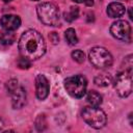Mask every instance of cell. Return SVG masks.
I'll return each instance as SVG.
<instances>
[{
    "mask_svg": "<svg viewBox=\"0 0 133 133\" xmlns=\"http://www.w3.org/2000/svg\"><path fill=\"white\" fill-rule=\"evenodd\" d=\"M19 51L21 56L29 60L41 58L46 52V44L43 35L34 29L26 30L19 39Z\"/></svg>",
    "mask_w": 133,
    "mask_h": 133,
    "instance_id": "cell-1",
    "label": "cell"
},
{
    "mask_svg": "<svg viewBox=\"0 0 133 133\" xmlns=\"http://www.w3.org/2000/svg\"><path fill=\"white\" fill-rule=\"evenodd\" d=\"M36 14L39 21L48 26H60L59 9L51 2H43L36 6Z\"/></svg>",
    "mask_w": 133,
    "mask_h": 133,
    "instance_id": "cell-2",
    "label": "cell"
},
{
    "mask_svg": "<svg viewBox=\"0 0 133 133\" xmlns=\"http://www.w3.org/2000/svg\"><path fill=\"white\" fill-rule=\"evenodd\" d=\"M81 114L84 122L95 129H101L107 123V116L99 106L84 107Z\"/></svg>",
    "mask_w": 133,
    "mask_h": 133,
    "instance_id": "cell-3",
    "label": "cell"
},
{
    "mask_svg": "<svg viewBox=\"0 0 133 133\" xmlns=\"http://www.w3.org/2000/svg\"><path fill=\"white\" fill-rule=\"evenodd\" d=\"M88 58L90 63L98 69H106L111 66L113 62L110 52L103 47H94L89 50Z\"/></svg>",
    "mask_w": 133,
    "mask_h": 133,
    "instance_id": "cell-4",
    "label": "cell"
},
{
    "mask_svg": "<svg viewBox=\"0 0 133 133\" xmlns=\"http://www.w3.org/2000/svg\"><path fill=\"white\" fill-rule=\"evenodd\" d=\"M87 81L86 78L82 75H75L72 77H68L64 80V88L68 94L74 98L80 99L86 92Z\"/></svg>",
    "mask_w": 133,
    "mask_h": 133,
    "instance_id": "cell-5",
    "label": "cell"
},
{
    "mask_svg": "<svg viewBox=\"0 0 133 133\" xmlns=\"http://www.w3.org/2000/svg\"><path fill=\"white\" fill-rule=\"evenodd\" d=\"M114 88L122 98H127L132 91V69H125L118 73L114 80Z\"/></svg>",
    "mask_w": 133,
    "mask_h": 133,
    "instance_id": "cell-6",
    "label": "cell"
},
{
    "mask_svg": "<svg viewBox=\"0 0 133 133\" xmlns=\"http://www.w3.org/2000/svg\"><path fill=\"white\" fill-rule=\"evenodd\" d=\"M110 33L113 37L122 42H131V26L127 21H116L110 27Z\"/></svg>",
    "mask_w": 133,
    "mask_h": 133,
    "instance_id": "cell-7",
    "label": "cell"
},
{
    "mask_svg": "<svg viewBox=\"0 0 133 133\" xmlns=\"http://www.w3.org/2000/svg\"><path fill=\"white\" fill-rule=\"evenodd\" d=\"M49 90H50V85L48 79L44 75L38 74L35 77V91L37 99L45 100L49 95Z\"/></svg>",
    "mask_w": 133,
    "mask_h": 133,
    "instance_id": "cell-8",
    "label": "cell"
},
{
    "mask_svg": "<svg viewBox=\"0 0 133 133\" xmlns=\"http://www.w3.org/2000/svg\"><path fill=\"white\" fill-rule=\"evenodd\" d=\"M0 25L4 30L14 31L18 29L21 25V19L16 15H4L0 19Z\"/></svg>",
    "mask_w": 133,
    "mask_h": 133,
    "instance_id": "cell-9",
    "label": "cell"
},
{
    "mask_svg": "<svg viewBox=\"0 0 133 133\" xmlns=\"http://www.w3.org/2000/svg\"><path fill=\"white\" fill-rule=\"evenodd\" d=\"M10 95L11 105L15 109H20L26 104V91L22 86H18Z\"/></svg>",
    "mask_w": 133,
    "mask_h": 133,
    "instance_id": "cell-10",
    "label": "cell"
},
{
    "mask_svg": "<svg viewBox=\"0 0 133 133\" xmlns=\"http://www.w3.org/2000/svg\"><path fill=\"white\" fill-rule=\"evenodd\" d=\"M126 11L125 6L119 2H112L107 6V15L110 18H119Z\"/></svg>",
    "mask_w": 133,
    "mask_h": 133,
    "instance_id": "cell-11",
    "label": "cell"
},
{
    "mask_svg": "<svg viewBox=\"0 0 133 133\" xmlns=\"http://www.w3.org/2000/svg\"><path fill=\"white\" fill-rule=\"evenodd\" d=\"M86 101L91 105V106H100L103 102L102 96L97 92L96 90H89L86 95Z\"/></svg>",
    "mask_w": 133,
    "mask_h": 133,
    "instance_id": "cell-12",
    "label": "cell"
},
{
    "mask_svg": "<svg viewBox=\"0 0 133 133\" xmlns=\"http://www.w3.org/2000/svg\"><path fill=\"white\" fill-rule=\"evenodd\" d=\"M112 81V78L109 74L107 73H103V74H99L95 77L94 82L96 85L98 86H108Z\"/></svg>",
    "mask_w": 133,
    "mask_h": 133,
    "instance_id": "cell-13",
    "label": "cell"
},
{
    "mask_svg": "<svg viewBox=\"0 0 133 133\" xmlns=\"http://www.w3.org/2000/svg\"><path fill=\"white\" fill-rule=\"evenodd\" d=\"M16 39V35L12 31L3 30L0 31V43L2 45H11Z\"/></svg>",
    "mask_w": 133,
    "mask_h": 133,
    "instance_id": "cell-14",
    "label": "cell"
},
{
    "mask_svg": "<svg viewBox=\"0 0 133 133\" xmlns=\"http://www.w3.org/2000/svg\"><path fill=\"white\" fill-rule=\"evenodd\" d=\"M64 37H65V41L66 43L70 45V46H74L78 43V37L76 35V31L75 29L73 28H69L65 30L64 32Z\"/></svg>",
    "mask_w": 133,
    "mask_h": 133,
    "instance_id": "cell-15",
    "label": "cell"
},
{
    "mask_svg": "<svg viewBox=\"0 0 133 133\" xmlns=\"http://www.w3.org/2000/svg\"><path fill=\"white\" fill-rule=\"evenodd\" d=\"M79 16V8L77 6H71L69 11H65L63 14L64 20L66 22H73L74 20H76Z\"/></svg>",
    "mask_w": 133,
    "mask_h": 133,
    "instance_id": "cell-16",
    "label": "cell"
},
{
    "mask_svg": "<svg viewBox=\"0 0 133 133\" xmlns=\"http://www.w3.org/2000/svg\"><path fill=\"white\" fill-rule=\"evenodd\" d=\"M35 127L37 131H44L47 128V121L45 114H39L35 119Z\"/></svg>",
    "mask_w": 133,
    "mask_h": 133,
    "instance_id": "cell-17",
    "label": "cell"
},
{
    "mask_svg": "<svg viewBox=\"0 0 133 133\" xmlns=\"http://www.w3.org/2000/svg\"><path fill=\"white\" fill-rule=\"evenodd\" d=\"M17 64H18V66H19L20 69H22V70H27V69H29V68L31 66V60H29L28 58H26V57H24V56H21V57L18 59Z\"/></svg>",
    "mask_w": 133,
    "mask_h": 133,
    "instance_id": "cell-18",
    "label": "cell"
},
{
    "mask_svg": "<svg viewBox=\"0 0 133 133\" xmlns=\"http://www.w3.org/2000/svg\"><path fill=\"white\" fill-rule=\"evenodd\" d=\"M72 58H73L76 62L82 63V62H84V60H85V55H84V53H83L81 50H75V51L72 52Z\"/></svg>",
    "mask_w": 133,
    "mask_h": 133,
    "instance_id": "cell-19",
    "label": "cell"
},
{
    "mask_svg": "<svg viewBox=\"0 0 133 133\" xmlns=\"http://www.w3.org/2000/svg\"><path fill=\"white\" fill-rule=\"evenodd\" d=\"M6 89L9 94H11L17 87H18V80L17 79H10L6 82Z\"/></svg>",
    "mask_w": 133,
    "mask_h": 133,
    "instance_id": "cell-20",
    "label": "cell"
},
{
    "mask_svg": "<svg viewBox=\"0 0 133 133\" xmlns=\"http://www.w3.org/2000/svg\"><path fill=\"white\" fill-rule=\"evenodd\" d=\"M49 39L52 42V44H57L59 42V36L56 32H51L49 34Z\"/></svg>",
    "mask_w": 133,
    "mask_h": 133,
    "instance_id": "cell-21",
    "label": "cell"
},
{
    "mask_svg": "<svg viewBox=\"0 0 133 133\" xmlns=\"http://www.w3.org/2000/svg\"><path fill=\"white\" fill-rule=\"evenodd\" d=\"M76 3H84L87 6H92L94 5V0H73Z\"/></svg>",
    "mask_w": 133,
    "mask_h": 133,
    "instance_id": "cell-22",
    "label": "cell"
},
{
    "mask_svg": "<svg viewBox=\"0 0 133 133\" xmlns=\"http://www.w3.org/2000/svg\"><path fill=\"white\" fill-rule=\"evenodd\" d=\"M2 127H3V122H2V119L0 118V131L2 130Z\"/></svg>",
    "mask_w": 133,
    "mask_h": 133,
    "instance_id": "cell-23",
    "label": "cell"
},
{
    "mask_svg": "<svg viewBox=\"0 0 133 133\" xmlns=\"http://www.w3.org/2000/svg\"><path fill=\"white\" fill-rule=\"evenodd\" d=\"M129 18L132 20V14H131V8H129Z\"/></svg>",
    "mask_w": 133,
    "mask_h": 133,
    "instance_id": "cell-24",
    "label": "cell"
},
{
    "mask_svg": "<svg viewBox=\"0 0 133 133\" xmlns=\"http://www.w3.org/2000/svg\"><path fill=\"white\" fill-rule=\"evenodd\" d=\"M3 1H4V2H6V3H7V2H10V1H11V0H3Z\"/></svg>",
    "mask_w": 133,
    "mask_h": 133,
    "instance_id": "cell-25",
    "label": "cell"
},
{
    "mask_svg": "<svg viewBox=\"0 0 133 133\" xmlns=\"http://www.w3.org/2000/svg\"><path fill=\"white\" fill-rule=\"evenodd\" d=\"M33 1H36V0H33Z\"/></svg>",
    "mask_w": 133,
    "mask_h": 133,
    "instance_id": "cell-26",
    "label": "cell"
}]
</instances>
